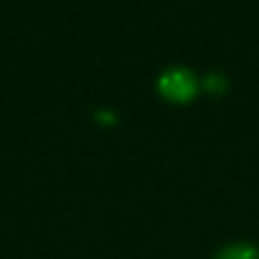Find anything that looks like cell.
Returning a JSON list of instances; mask_svg holds the SVG:
<instances>
[{
    "label": "cell",
    "instance_id": "6da1fadb",
    "mask_svg": "<svg viewBox=\"0 0 259 259\" xmlns=\"http://www.w3.org/2000/svg\"><path fill=\"white\" fill-rule=\"evenodd\" d=\"M158 87L162 95L172 101H188L196 93V79L184 69H172L160 77Z\"/></svg>",
    "mask_w": 259,
    "mask_h": 259
},
{
    "label": "cell",
    "instance_id": "7a4b0ae2",
    "mask_svg": "<svg viewBox=\"0 0 259 259\" xmlns=\"http://www.w3.org/2000/svg\"><path fill=\"white\" fill-rule=\"evenodd\" d=\"M217 259H259V253L255 247L245 245V243H237V245H229L225 247Z\"/></svg>",
    "mask_w": 259,
    "mask_h": 259
},
{
    "label": "cell",
    "instance_id": "3957f363",
    "mask_svg": "<svg viewBox=\"0 0 259 259\" xmlns=\"http://www.w3.org/2000/svg\"><path fill=\"white\" fill-rule=\"evenodd\" d=\"M204 87H206L208 91H212V93H221V91L225 89V79H223L221 75H210V77H206Z\"/></svg>",
    "mask_w": 259,
    "mask_h": 259
}]
</instances>
